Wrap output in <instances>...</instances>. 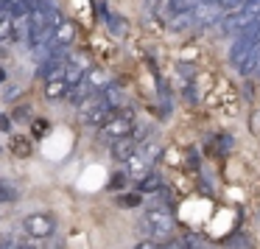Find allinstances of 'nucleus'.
<instances>
[{"instance_id": "nucleus-23", "label": "nucleus", "mask_w": 260, "mask_h": 249, "mask_svg": "<svg viewBox=\"0 0 260 249\" xmlns=\"http://www.w3.org/2000/svg\"><path fill=\"white\" fill-rule=\"evenodd\" d=\"M249 129H252L254 135H260V112L252 115V120H249Z\"/></svg>"}, {"instance_id": "nucleus-8", "label": "nucleus", "mask_w": 260, "mask_h": 249, "mask_svg": "<svg viewBox=\"0 0 260 249\" xmlns=\"http://www.w3.org/2000/svg\"><path fill=\"white\" fill-rule=\"evenodd\" d=\"M148 165H151V163H148L140 151H135L129 160H126V174L135 176V179H143L146 174H151V171H148Z\"/></svg>"}, {"instance_id": "nucleus-14", "label": "nucleus", "mask_w": 260, "mask_h": 249, "mask_svg": "<svg viewBox=\"0 0 260 249\" xmlns=\"http://www.w3.org/2000/svg\"><path fill=\"white\" fill-rule=\"evenodd\" d=\"M238 68H241L243 76H254V70H257V45L252 48V53H249V56L243 59L241 65H238Z\"/></svg>"}, {"instance_id": "nucleus-2", "label": "nucleus", "mask_w": 260, "mask_h": 249, "mask_svg": "<svg viewBox=\"0 0 260 249\" xmlns=\"http://www.w3.org/2000/svg\"><path fill=\"white\" fill-rule=\"evenodd\" d=\"M79 107V120L81 123H90V126H101L104 120L109 118V107L104 104L101 92H92V96H87L81 104H76Z\"/></svg>"}, {"instance_id": "nucleus-29", "label": "nucleus", "mask_w": 260, "mask_h": 249, "mask_svg": "<svg viewBox=\"0 0 260 249\" xmlns=\"http://www.w3.org/2000/svg\"><path fill=\"white\" fill-rule=\"evenodd\" d=\"M3 79H6V73H3V70H0V81H3Z\"/></svg>"}, {"instance_id": "nucleus-19", "label": "nucleus", "mask_w": 260, "mask_h": 249, "mask_svg": "<svg viewBox=\"0 0 260 249\" xmlns=\"http://www.w3.org/2000/svg\"><path fill=\"white\" fill-rule=\"evenodd\" d=\"M12 118V123L17 120V123H28V118H31V107H17L14 109V115H9Z\"/></svg>"}, {"instance_id": "nucleus-15", "label": "nucleus", "mask_w": 260, "mask_h": 249, "mask_svg": "<svg viewBox=\"0 0 260 249\" xmlns=\"http://www.w3.org/2000/svg\"><path fill=\"white\" fill-rule=\"evenodd\" d=\"M12 151L17 154V157H28V154H31V143L25 140V137H14V143H12Z\"/></svg>"}, {"instance_id": "nucleus-27", "label": "nucleus", "mask_w": 260, "mask_h": 249, "mask_svg": "<svg viewBox=\"0 0 260 249\" xmlns=\"http://www.w3.org/2000/svg\"><path fill=\"white\" fill-rule=\"evenodd\" d=\"M135 249H159V246H157V243H154V241H140V243H137Z\"/></svg>"}, {"instance_id": "nucleus-3", "label": "nucleus", "mask_w": 260, "mask_h": 249, "mask_svg": "<svg viewBox=\"0 0 260 249\" xmlns=\"http://www.w3.org/2000/svg\"><path fill=\"white\" fill-rule=\"evenodd\" d=\"M143 227H146L154 238H165L171 230H174V215H171V210H165V207H151V210L143 213Z\"/></svg>"}, {"instance_id": "nucleus-28", "label": "nucleus", "mask_w": 260, "mask_h": 249, "mask_svg": "<svg viewBox=\"0 0 260 249\" xmlns=\"http://www.w3.org/2000/svg\"><path fill=\"white\" fill-rule=\"evenodd\" d=\"M254 76H260V45H257V70H254Z\"/></svg>"}, {"instance_id": "nucleus-10", "label": "nucleus", "mask_w": 260, "mask_h": 249, "mask_svg": "<svg viewBox=\"0 0 260 249\" xmlns=\"http://www.w3.org/2000/svg\"><path fill=\"white\" fill-rule=\"evenodd\" d=\"M135 151H137V143L132 140V137H120V140L112 143V157L118 160V163H126Z\"/></svg>"}, {"instance_id": "nucleus-5", "label": "nucleus", "mask_w": 260, "mask_h": 249, "mask_svg": "<svg viewBox=\"0 0 260 249\" xmlns=\"http://www.w3.org/2000/svg\"><path fill=\"white\" fill-rule=\"evenodd\" d=\"M257 14H260V9H254V6H243V9H238V12H230L224 17V31L230 34V31H235V34H243V31H249L254 25V20H257Z\"/></svg>"}, {"instance_id": "nucleus-17", "label": "nucleus", "mask_w": 260, "mask_h": 249, "mask_svg": "<svg viewBox=\"0 0 260 249\" xmlns=\"http://www.w3.org/2000/svg\"><path fill=\"white\" fill-rule=\"evenodd\" d=\"M107 20H109V28H112L115 37H123L126 34V20L123 17H112V14H109Z\"/></svg>"}, {"instance_id": "nucleus-25", "label": "nucleus", "mask_w": 260, "mask_h": 249, "mask_svg": "<svg viewBox=\"0 0 260 249\" xmlns=\"http://www.w3.org/2000/svg\"><path fill=\"white\" fill-rule=\"evenodd\" d=\"M0 132H12V118L9 115H0Z\"/></svg>"}, {"instance_id": "nucleus-12", "label": "nucleus", "mask_w": 260, "mask_h": 249, "mask_svg": "<svg viewBox=\"0 0 260 249\" xmlns=\"http://www.w3.org/2000/svg\"><path fill=\"white\" fill-rule=\"evenodd\" d=\"M64 96H68V84H64L62 79L45 81V98H48V101H62Z\"/></svg>"}, {"instance_id": "nucleus-11", "label": "nucleus", "mask_w": 260, "mask_h": 249, "mask_svg": "<svg viewBox=\"0 0 260 249\" xmlns=\"http://www.w3.org/2000/svg\"><path fill=\"white\" fill-rule=\"evenodd\" d=\"M81 81H84V84L90 87L92 92H101L107 84H112V81H109V76L104 73V70H95V68H90V70H87V73H84V79H81Z\"/></svg>"}, {"instance_id": "nucleus-20", "label": "nucleus", "mask_w": 260, "mask_h": 249, "mask_svg": "<svg viewBox=\"0 0 260 249\" xmlns=\"http://www.w3.org/2000/svg\"><path fill=\"white\" fill-rule=\"evenodd\" d=\"M120 204H126V207H140V193H126V196H120Z\"/></svg>"}, {"instance_id": "nucleus-9", "label": "nucleus", "mask_w": 260, "mask_h": 249, "mask_svg": "<svg viewBox=\"0 0 260 249\" xmlns=\"http://www.w3.org/2000/svg\"><path fill=\"white\" fill-rule=\"evenodd\" d=\"M73 37H76V25L73 23H68V20H62V23L53 28V45L56 48H68L70 42H73Z\"/></svg>"}, {"instance_id": "nucleus-24", "label": "nucleus", "mask_w": 260, "mask_h": 249, "mask_svg": "<svg viewBox=\"0 0 260 249\" xmlns=\"http://www.w3.org/2000/svg\"><path fill=\"white\" fill-rule=\"evenodd\" d=\"M123 182H126V176H123V174H120V176H112L109 188H112V191H120V188H123Z\"/></svg>"}, {"instance_id": "nucleus-16", "label": "nucleus", "mask_w": 260, "mask_h": 249, "mask_svg": "<svg viewBox=\"0 0 260 249\" xmlns=\"http://www.w3.org/2000/svg\"><path fill=\"white\" fill-rule=\"evenodd\" d=\"M159 151H162V148H159V143L148 140L146 146H143V151H140V154H143V157L148 160V163H151V160H157V157H159Z\"/></svg>"}, {"instance_id": "nucleus-18", "label": "nucleus", "mask_w": 260, "mask_h": 249, "mask_svg": "<svg viewBox=\"0 0 260 249\" xmlns=\"http://www.w3.org/2000/svg\"><path fill=\"white\" fill-rule=\"evenodd\" d=\"M230 249H252V241H249L243 232H238V235L230 238Z\"/></svg>"}, {"instance_id": "nucleus-13", "label": "nucleus", "mask_w": 260, "mask_h": 249, "mask_svg": "<svg viewBox=\"0 0 260 249\" xmlns=\"http://www.w3.org/2000/svg\"><path fill=\"white\" fill-rule=\"evenodd\" d=\"M159 188H162V179H159L157 174H146L143 179H137V193H157Z\"/></svg>"}, {"instance_id": "nucleus-22", "label": "nucleus", "mask_w": 260, "mask_h": 249, "mask_svg": "<svg viewBox=\"0 0 260 249\" xmlns=\"http://www.w3.org/2000/svg\"><path fill=\"white\" fill-rule=\"evenodd\" d=\"M12 37V20H0V40Z\"/></svg>"}, {"instance_id": "nucleus-1", "label": "nucleus", "mask_w": 260, "mask_h": 249, "mask_svg": "<svg viewBox=\"0 0 260 249\" xmlns=\"http://www.w3.org/2000/svg\"><path fill=\"white\" fill-rule=\"evenodd\" d=\"M135 123H137L135 109H126L123 107V109H118V112H112L101 126H98V135L107 137V140H120V137H129L132 135Z\"/></svg>"}, {"instance_id": "nucleus-7", "label": "nucleus", "mask_w": 260, "mask_h": 249, "mask_svg": "<svg viewBox=\"0 0 260 249\" xmlns=\"http://www.w3.org/2000/svg\"><path fill=\"white\" fill-rule=\"evenodd\" d=\"M252 48H254V40H252V34L249 31H243L241 37H238V42L232 45V51H230V59H232V65H241L243 59L252 53Z\"/></svg>"}, {"instance_id": "nucleus-6", "label": "nucleus", "mask_w": 260, "mask_h": 249, "mask_svg": "<svg viewBox=\"0 0 260 249\" xmlns=\"http://www.w3.org/2000/svg\"><path fill=\"white\" fill-rule=\"evenodd\" d=\"M221 12H224V9L215 6V3H207V6L199 3V6L190 12V23L193 25H210V23H215V20L221 17Z\"/></svg>"}, {"instance_id": "nucleus-26", "label": "nucleus", "mask_w": 260, "mask_h": 249, "mask_svg": "<svg viewBox=\"0 0 260 249\" xmlns=\"http://www.w3.org/2000/svg\"><path fill=\"white\" fill-rule=\"evenodd\" d=\"M162 249H187V246H185V243H182V241H168V243H165Z\"/></svg>"}, {"instance_id": "nucleus-21", "label": "nucleus", "mask_w": 260, "mask_h": 249, "mask_svg": "<svg viewBox=\"0 0 260 249\" xmlns=\"http://www.w3.org/2000/svg\"><path fill=\"white\" fill-rule=\"evenodd\" d=\"M14 196V191H12V185H6V182L0 179V204L3 202H9V199Z\"/></svg>"}, {"instance_id": "nucleus-4", "label": "nucleus", "mask_w": 260, "mask_h": 249, "mask_svg": "<svg viewBox=\"0 0 260 249\" xmlns=\"http://www.w3.org/2000/svg\"><path fill=\"white\" fill-rule=\"evenodd\" d=\"M53 219L48 213H31L25 215L23 221V230H25V238H31V241H42V238H51L53 235Z\"/></svg>"}]
</instances>
